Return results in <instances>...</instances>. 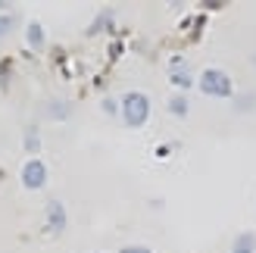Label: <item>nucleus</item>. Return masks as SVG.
<instances>
[{"instance_id": "2", "label": "nucleus", "mask_w": 256, "mask_h": 253, "mask_svg": "<svg viewBox=\"0 0 256 253\" xmlns=\"http://www.w3.org/2000/svg\"><path fill=\"white\" fill-rule=\"evenodd\" d=\"M197 88L206 97H232L234 94V84L228 78V72H222V69H203L197 78Z\"/></svg>"}, {"instance_id": "1", "label": "nucleus", "mask_w": 256, "mask_h": 253, "mask_svg": "<svg viewBox=\"0 0 256 253\" xmlns=\"http://www.w3.org/2000/svg\"><path fill=\"white\" fill-rule=\"evenodd\" d=\"M119 116L128 128H144L150 119V97L144 91H128L119 100Z\"/></svg>"}, {"instance_id": "6", "label": "nucleus", "mask_w": 256, "mask_h": 253, "mask_svg": "<svg viewBox=\"0 0 256 253\" xmlns=\"http://www.w3.org/2000/svg\"><path fill=\"white\" fill-rule=\"evenodd\" d=\"M169 82L178 88V94H184V91H190V88L197 84V78H194L188 69H182V72H169Z\"/></svg>"}, {"instance_id": "13", "label": "nucleus", "mask_w": 256, "mask_h": 253, "mask_svg": "<svg viewBox=\"0 0 256 253\" xmlns=\"http://www.w3.org/2000/svg\"><path fill=\"white\" fill-rule=\"evenodd\" d=\"M104 112H110V116H116V112H119V104H116L112 97H106V100H104Z\"/></svg>"}, {"instance_id": "11", "label": "nucleus", "mask_w": 256, "mask_h": 253, "mask_svg": "<svg viewBox=\"0 0 256 253\" xmlns=\"http://www.w3.org/2000/svg\"><path fill=\"white\" fill-rule=\"evenodd\" d=\"M256 106V94H244V97H238V110L240 112H250Z\"/></svg>"}, {"instance_id": "12", "label": "nucleus", "mask_w": 256, "mask_h": 253, "mask_svg": "<svg viewBox=\"0 0 256 253\" xmlns=\"http://www.w3.org/2000/svg\"><path fill=\"white\" fill-rule=\"evenodd\" d=\"M25 147H28L32 154H34L38 147H41V144H38V134H34V128H28V132H25Z\"/></svg>"}, {"instance_id": "10", "label": "nucleus", "mask_w": 256, "mask_h": 253, "mask_svg": "<svg viewBox=\"0 0 256 253\" xmlns=\"http://www.w3.org/2000/svg\"><path fill=\"white\" fill-rule=\"evenodd\" d=\"M19 16H12V12H0V38H6L12 28H16Z\"/></svg>"}, {"instance_id": "4", "label": "nucleus", "mask_w": 256, "mask_h": 253, "mask_svg": "<svg viewBox=\"0 0 256 253\" xmlns=\"http://www.w3.org/2000/svg\"><path fill=\"white\" fill-rule=\"evenodd\" d=\"M66 206L60 204V200H47V206H44V225H47V232L50 234H62L66 232Z\"/></svg>"}, {"instance_id": "14", "label": "nucleus", "mask_w": 256, "mask_h": 253, "mask_svg": "<svg viewBox=\"0 0 256 253\" xmlns=\"http://www.w3.org/2000/svg\"><path fill=\"white\" fill-rule=\"evenodd\" d=\"M119 253H153L150 247H122Z\"/></svg>"}, {"instance_id": "9", "label": "nucleus", "mask_w": 256, "mask_h": 253, "mask_svg": "<svg viewBox=\"0 0 256 253\" xmlns=\"http://www.w3.org/2000/svg\"><path fill=\"white\" fill-rule=\"evenodd\" d=\"M188 110H190V100H188L184 94H175V97L169 100V112H172V116L182 119V116H188Z\"/></svg>"}, {"instance_id": "7", "label": "nucleus", "mask_w": 256, "mask_h": 253, "mask_svg": "<svg viewBox=\"0 0 256 253\" xmlns=\"http://www.w3.org/2000/svg\"><path fill=\"white\" fill-rule=\"evenodd\" d=\"M253 250H256V238H253L250 232H244V234H238V238H234L232 253H253Z\"/></svg>"}, {"instance_id": "15", "label": "nucleus", "mask_w": 256, "mask_h": 253, "mask_svg": "<svg viewBox=\"0 0 256 253\" xmlns=\"http://www.w3.org/2000/svg\"><path fill=\"white\" fill-rule=\"evenodd\" d=\"M4 6H6V4H4V0H0V10H4Z\"/></svg>"}, {"instance_id": "16", "label": "nucleus", "mask_w": 256, "mask_h": 253, "mask_svg": "<svg viewBox=\"0 0 256 253\" xmlns=\"http://www.w3.org/2000/svg\"><path fill=\"white\" fill-rule=\"evenodd\" d=\"M253 62H256V56H253Z\"/></svg>"}, {"instance_id": "8", "label": "nucleus", "mask_w": 256, "mask_h": 253, "mask_svg": "<svg viewBox=\"0 0 256 253\" xmlns=\"http://www.w3.org/2000/svg\"><path fill=\"white\" fill-rule=\"evenodd\" d=\"M44 116H47V119H69L72 110H69V104H62V100H50Z\"/></svg>"}, {"instance_id": "5", "label": "nucleus", "mask_w": 256, "mask_h": 253, "mask_svg": "<svg viewBox=\"0 0 256 253\" xmlns=\"http://www.w3.org/2000/svg\"><path fill=\"white\" fill-rule=\"evenodd\" d=\"M25 44H28L32 50H44L47 44V32L41 22H28V28H25Z\"/></svg>"}, {"instance_id": "3", "label": "nucleus", "mask_w": 256, "mask_h": 253, "mask_svg": "<svg viewBox=\"0 0 256 253\" xmlns=\"http://www.w3.org/2000/svg\"><path fill=\"white\" fill-rule=\"evenodd\" d=\"M22 188L25 191H41V188L47 184V162L41 156H28L22 162Z\"/></svg>"}]
</instances>
